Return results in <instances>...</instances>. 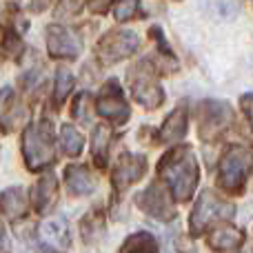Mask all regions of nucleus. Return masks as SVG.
Listing matches in <instances>:
<instances>
[{
	"mask_svg": "<svg viewBox=\"0 0 253 253\" xmlns=\"http://www.w3.org/2000/svg\"><path fill=\"white\" fill-rule=\"evenodd\" d=\"M22 153L29 171H42L56 160L53 153V133L47 120L34 123L25 129L22 135Z\"/></svg>",
	"mask_w": 253,
	"mask_h": 253,
	"instance_id": "nucleus-2",
	"label": "nucleus"
},
{
	"mask_svg": "<svg viewBox=\"0 0 253 253\" xmlns=\"http://www.w3.org/2000/svg\"><path fill=\"white\" fill-rule=\"evenodd\" d=\"M47 49L49 56L58 60H74L80 53V40L69 29L60 25L47 27Z\"/></svg>",
	"mask_w": 253,
	"mask_h": 253,
	"instance_id": "nucleus-11",
	"label": "nucleus"
},
{
	"mask_svg": "<svg viewBox=\"0 0 253 253\" xmlns=\"http://www.w3.org/2000/svg\"><path fill=\"white\" fill-rule=\"evenodd\" d=\"M0 120L11 129L13 120H16V98H13L11 89H2L0 91Z\"/></svg>",
	"mask_w": 253,
	"mask_h": 253,
	"instance_id": "nucleus-23",
	"label": "nucleus"
},
{
	"mask_svg": "<svg viewBox=\"0 0 253 253\" xmlns=\"http://www.w3.org/2000/svg\"><path fill=\"white\" fill-rule=\"evenodd\" d=\"M96 111L102 118L111 120V123H118V125H125L131 118V109L123 98V93H120V87L116 84V80H111L105 87V91L100 93V98L96 102Z\"/></svg>",
	"mask_w": 253,
	"mask_h": 253,
	"instance_id": "nucleus-10",
	"label": "nucleus"
},
{
	"mask_svg": "<svg viewBox=\"0 0 253 253\" xmlns=\"http://www.w3.org/2000/svg\"><path fill=\"white\" fill-rule=\"evenodd\" d=\"M240 107H242V114L247 116V120H249V125L253 129V93H245V96L240 98Z\"/></svg>",
	"mask_w": 253,
	"mask_h": 253,
	"instance_id": "nucleus-28",
	"label": "nucleus"
},
{
	"mask_svg": "<svg viewBox=\"0 0 253 253\" xmlns=\"http://www.w3.org/2000/svg\"><path fill=\"white\" fill-rule=\"evenodd\" d=\"M42 253H56V251H51V249H42Z\"/></svg>",
	"mask_w": 253,
	"mask_h": 253,
	"instance_id": "nucleus-30",
	"label": "nucleus"
},
{
	"mask_svg": "<svg viewBox=\"0 0 253 253\" xmlns=\"http://www.w3.org/2000/svg\"><path fill=\"white\" fill-rule=\"evenodd\" d=\"M236 215V207L224 202L218 193L213 191H205L198 198L196 207L191 211V218H189V229H191L193 236H200L207 231V227H211V222L215 220H231Z\"/></svg>",
	"mask_w": 253,
	"mask_h": 253,
	"instance_id": "nucleus-4",
	"label": "nucleus"
},
{
	"mask_svg": "<svg viewBox=\"0 0 253 253\" xmlns=\"http://www.w3.org/2000/svg\"><path fill=\"white\" fill-rule=\"evenodd\" d=\"M207 242L213 251H236L245 242V231L240 227H233V224H218L215 229L209 231Z\"/></svg>",
	"mask_w": 253,
	"mask_h": 253,
	"instance_id": "nucleus-13",
	"label": "nucleus"
},
{
	"mask_svg": "<svg viewBox=\"0 0 253 253\" xmlns=\"http://www.w3.org/2000/svg\"><path fill=\"white\" fill-rule=\"evenodd\" d=\"M138 44L140 40L135 36V31L114 29L100 38V42L96 47V56L102 65H116V62L133 56L138 51Z\"/></svg>",
	"mask_w": 253,
	"mask_h": 253,
	"instance_id": "nucleus-5",
	"label": "nucleus"
},
{
	"mask_svg": "<svg viewBox=\"0 0 253 253\" xmlns=\"http://www.w3.org/2000/svg\"><path fill=\"white\" fill-rule=\"evenodd\" d=\"M40 233L47 242H53L58 247H69V227H67V220L62 215H56V218L47 220V222L40 227Z\"/></svg>",
	"mask_w": 253,
	"mask_h": 253,
	"instance_id": "nucleus-17",
	"label": "nucleus"
},
{
	"mask_svg": "<svg viewBox=\"0 0 253 253\" xmlns=\"http://www.w3.org/2000/svg\"><path fill=\"white\" fill-rule=\"evenodd\" d=\"M118 253H160V251H158V242L151 233L138 231V233L126 238Z\"/></svg>",
	"mask_w": 253,
	"mask_h": 253,
	"instance_id": "nucleus-19",
	"label": "nucleus"
},
{
	"mask_svg": "<svg viewBox=\"0 0 253 253\" xmlns=\"http://www.w3.org/2000/svg\"><path fill=\"white\" fill-rule=\"evenodd\" d=\"M158 173L178 202H189L200 180L196 156L189 147H175L169 153H165L158 165Z\"/></svg>",
	"mask_w": 253,
	"mask_h": 253,
	"instance_id": "nucleus-1",
	"label": "nucleus"
},
{
	"mask_svg": "<svg viewBox=\"0 0 253 253\" xmlns=\"http://www.w3.org/2000/svg\"><path fill=\"white\" fill-rule=\"evenodd\" d=\"M147 171V158L142 153H123L114 169V189L116 193H125L131 184H135Z\"/></svg>",
	"mask_w": 253,
	"mask_h": 253,
	"instance_id": "nucleus-9",
	"label": "nucleus"
},
{
	"mask_svg": "<svg viewBox=\"0 0 253 253\" xmlns=\"http://www.w3.org/2000/svg\"><path fill=\"white\" fill-rule=\"evenodd\" d=\"M89 4H91V9L96 13H105L107 4H109V0H89Z\"/></svg>",
	"mask_w": 253,
	"mask_h": 253,
	"instance_id": "nucleus-29",
	"label": "nucleus"
},
{
	"mask_svg": "<svg viewBox=\"0 0 253 253\" xmlns=\"http://www.w3.org/2000/svg\"><path fill=\"white\" fill-rule=\"evenodd\" d=\"M65 184L74 196H89L96 187L93 175L87 171V167L83 165H71L65 169Z\"/></svg>",
	"mask_w": 253,
	"mask_h": 253,
	"instance_id": "nucleus-14",
	"label": "nucleus"
},
{
	"mask_svg": "<svg viewBox=\"0 0 253 253\" xmlns=\"http://www.w3.org/2000/svg\"><path fill=\"white\" fill-rule=\"evenodd\" d=\"M109 144H111V129L105 125H98L91 135V156L96 167L105 169L107 158H109Z\"/></svg>",
	"mask_w": 253,
	"mask_h": 253,
	"instance_id": "nucleus-16",
	"label": "nucleus"
},
{
	"mask_svg": "<svg viewBox=\"0 0 253 253\" xmlns=\"http://www.w3.org/2000/svg\"><path fill=\"white\" fill-rule=\"evenodd\" d=\"M84 0H58V16L60 18H74L83 11Z\"/></svg>",
	"mask_w": 253,
	"mask_h": 253,
	"instance_id": "nucleus-27",
	"label": "nucleus"
},
{
	"mask_svg": "<svg viewBox=\"0 0 253 253\" xmlns=\"http://www.w3.org/2000/svg\"><path fill=\"white\" fill-rule=\"evenodd\" d=\"M187 111L182 109V107H178L175 111H171L169 116H167L165 125L160 126V142H178V140H182L184 135H187Z\"/></svg>",
	"mask_w": 253,
	"mask_h": 253,
	"instance_id": "nucleus-15",
	"label": "nucleus"
},
{
	"mask_svg": "<svg viewBox=\"0 0 253 253\" xmlns=\"http://www.w3.org/2000/svg\"><path fill=\"white\" fill-rule=\"evenodd\" d=\"M135 202H138V207L144 213L156 220L169 222V220L175 218V209H173V205H171V196L160 182H151L144 191H140L138 196H135Z\"/></svg>",
	"mask_w": 253,
	"mask_h": 253,
	"instance_id": "nucleus-8",
	"label": "nucleus"
},
{
	"mask_svg": "<svg viewBox=\"0 0 253 253\" xmlns=\"http://www.w3.org/2000/svg\"><path fill=\"white\" fill-rule=\"evenodd\" d=\"M60 144H62V151H65L67 156L76 158V156H80V151H83L84 140H83V135H80V131L76 129V126L62 125V129H60Z\"/></svg>",
	"mask_w": 253,
	"mask_h": 253,
	"instance_id": "nucleus-20",
	"label": "nucleus"
},
{
	"mask_svg": "<svg viewBox=\"0 0 253 253\" xmlns=\"http://www.w3.org/2000/svg\"><path fill=\"white\" fill-rule=\"evenodd\" d=\"M102 215L98 213V211H91V213L87 215V218L80 222V231H83V236H84V240H89V242H93V240H98L100 238V233H105V227H102Z\"/></svg>",
	"mask_w": 253,
	"mask_h": 253,
	"instance_id": "nucleus-22",
	"label": "nucleus"
},
{
	"mask_svg": "<svg viewBox=\"0 0 253 253\" xmlns=\"http://www.w3.org/2000/svg\"><path fill=\"white\" fill-rule=\"evenodd\" d=\"M253 167V149L233 144L220 160L218 169V184L227 193H242L245 191L247 173Z\"/></svg>",
	"mask_w": 253,
	"mask_h": 253,
	"instance_id": "nucleus-3",
	"label": "nucleus"
},
{
	"mask_svg": "<svg viewBox=\"0 0 253 253\" xmlns=\"http://www.w3.org/2000/svg\"><path fill=\"white\" fill-rule=\"evenodd\" d=\"M0 205L9 218H20L27 211V193L20 187H11L0 196Z\"/></svg>",
	"mask_w": 253,
	"mask_h": 253,
	"instance_id": "nucleus-18",
	"label": "nucleus"
},
{
	"mask_svg": "<svg viewBox=\"0 0 253 253\" xmlns=\"http://www.w3.org/2000/svg\"><path fill=\"white\" fill-rule=\"evenodd\" d=\"M22 51V42H20V38H18L13 31H4V36H2V56H7V58H16L18 53Z\"/></svg>",
	"mask_w": 253,
	"mask_h": 253,
	"instance_id": "nucleus-26",
	"label": "nucleus"
},
{
	"mask_svg": "<svg viewBox=\"0 0 253 253\" xmlns=\"http://www.w3.org/2000/svg\"><path fill=\"white\" fill-rule=\"evenodd\" d=\"M131 78V91L133 98L144 107V109H158L165 102V91H162L160 83L153 78V74L144 67V62L140 67L129 71Z\"/></svg>",
	"mask_w": 253,
	"mask_h": 253,
	"instance_id": "nucleus-6",
	"label": "nucleus"
},
{
	"mask_svg": "<svg viewBox=\"0 0 253 253\" xmlns=\"http://www.w3.org/2000/svg\"><path fill=\"white\" fill-rule=\"evenodd\" d=\"M138 7H140V0H118L114 7V16L118 22H126L138 13Z\"/></svg>",
	"mask_w": 253,
	"mask_h": 253,
	"instance_id": "nucleus-24",
	"label": "nucleus"
},
{
	"mask_svg": "<svg viewBox=\"0 0 253 253\" xmlns=\"http://www.w3.org/2000/svg\"><path fill=\"white\" fill-rule=\"evenodd\" d=\"M91 96L89 93H80L74 102V118H78L80 123H89V116H91Z\"/></svg>",
	"mask_w": 253,
	"mask_h": 253,
	"instance_id": "nucleus-25",
	"label": "nucleus"
},
{
	"mask_svg": "<svg viewBox=\"0 0 253 253\" xmlns=\"http://www.w3.org/2000/svg\"><path fill=\"white\" fill-rule=\"evenodd\" d=\"M58 202V180L53 173H44L31 191V205L38 213H47Z\"/></svg>",
	"mask_w": 253,
	"mask_h": 253,
	"instance_id": "nucleus-12",
	"label": "nucleus"
},
{
	"mask_svg": "<svg viewBox=\"0 0 253 253\" xmlns=\"http://www.w3.org/2000/svg\"><path fill=\"white\" fill-rule=\"evenodd\" d=\"M233 125L231 107L218 100H207L200 107V138L215 140L222 131Z\"/></svg>",
	"mask_w": 253,
	"mask_h": 253,
	"instance_id": "nucleus-7",
	"label": "nucleus"
},
{
	"mask_svg": "<svg viewBox=\"0 0 253 253\" xmlns=\"http://www.w3.org/2000/svg\"><path fill=\"white\" fill-rule=\"evenodd\" d=\"M71 89H74V76H71L69 69L60 67L56 74V87H53V102H56V107H60L65 102V98L71 93Z\"/></svg>",
	"mask_w": 253,
	"mask_h": 253,
	"instance_id": "nucleus-21",
	"label": "nucleus"
}]
</instances>
